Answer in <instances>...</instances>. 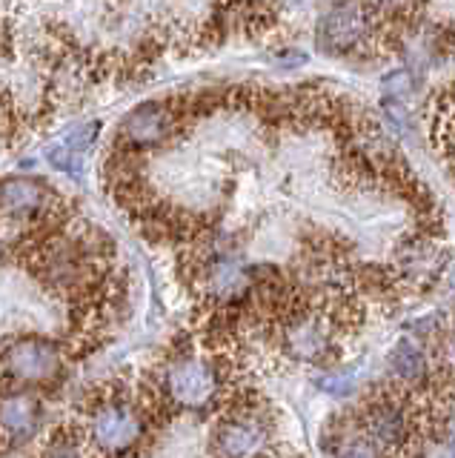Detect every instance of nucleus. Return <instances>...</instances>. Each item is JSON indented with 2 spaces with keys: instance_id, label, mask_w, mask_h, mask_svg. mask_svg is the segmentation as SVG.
Here are the masks:
<instances>
[{
  "instance_id": "obj_6",
  "label": "nucleus",
  "mask_w": 455,
  "mask_h": 458,
  "mask_svg": "<svg viewBox=\"0 0 455 458\" xmlns=\"http://www.w3.org/2000/svg\"><path fill=\"white\" fill-rule=\"evenodd\" d=\"M181 123V114L175 112L173 104L164 100H147V104L135 106L121 123L118 143L123 149H147L166 143V138L175 135Z\"/></svg>"
},
{
  "instance_id": "obj_5",
  "label": "nucleus",
  "mask_w": 455,
  "mask_h": 458,
  "mask_svg": "<svg viewBox=\"0 0 455 458\" xmlns=\"http://www.w3.org/2000/svg\"><path fill=\"white\" fill-rule=\"evenodd\" d=\"M72 364L63 341L40 333H15L0 338V395L15 386H49Z\"/></svg>"
},
{
  "instance_id": "obj_1",
  "label": "nucleus",
  "mask_w": 455,
  "mask_h": 458,
  "mask_svg": "<svg viewBox=\"0 0 455 458\" xmlns=\"http://www.w3.org/2000/svg\"><path fill=\"white\" fill-rule=\"evenodd\" d=\"M166 407L152 381H106L83 398L80 427L92 450L104 458H118L135 450L166 419Z\"/></svg>"
},
{
  "instance_id": "obj_7",
  "label": "nucleus",
  "mask_w": 455,
  "mask_h": 458,
  "mask_svg": "<svg viewBox=\"0 0 455 458\" xmlns=\"http://www.w3.org/2000/svg\"><path fill=\"white\" fill-rule=\"evenodd\" d=\"M44 419V395L18 390L0 395V453L29 438Z\"/></svg>"
},
{
  "instance_id": "obj_14",
  "label": "nucleus",
  "mask_w": 455,
  "mask_h": 458,
  "mask_svg": "<svg viewBox=\"0 0 455 458\" xmlns=\"http://www.w3.org/2000/svg\"><path fill=\"white\" fill-rule=\"evenodd\" d=\"M335 458H390V455L383 453L373 438L364 436L358 427H350L347 433L338 436Z\"/></svg>"
},
{
  "instance_id": "obj_4",
  "label": "nucleus",
  "mask_w": 455,
  "mask_h": 458,
  "mask_svg": "<svg viewBox=\"0 0 455 458\" xmlns=\"http://www.w3.org/2000/svg\"><path fill=\"white\" fill-rule=\"evenodd\" d=\"M212 458H275V427L255 398L230 395L209 436Z\"/></svg>"
},
{
  "instance_id": "obj_18",
  "label": "nucleus",
  "mask_w": 455,
  "mask_h": 458,
  "mask_svg": "<svg viewBox=\"0 0 455 458\" xmlns=\"http://www.w3.org/2000/svg\"><path fill=\"white\" fill-rule=\"evenodd\" d=\"M452 455H455V450H452Z\"/></svg>"
},
{
  "instance_id": "obj_3",
  "label": "nucleus",
  "mask_w": 455,
  "mask_h": 458,
  "mask_svg": "<svg viewBox=\"0 0 455 458\" xmlns=\"http://www.w3.org/2000/svg\"><path fill=\"white\" fill-rule=\"evenodd\" d=\"M426 421L430 419L421 393L401 384H387L361 401L352 427L373 438L390 458H409L418 450Z\"/></svg>"
},
{
  "instance_id": "obj_12",
  "label": "nucleus",
  "mask_w": 455,
  "mask_h": 458,
  "mask_svg": "<svg viewBox=\"0 0 455 458\" xmlns=\"http://www.w3.org/2000/svg\"><path fill=\"white\" fill-rule=\"evenodd\" d=\"M433 140L455 169V95L450 89L441 92L433 104Z\"/></svg>"
},
{
  "instance_id": "obj_8",
  "label": "nucleus",
  "mask_w": 455,
  "mask_h": 458,
  "mask_svg": "<svg viewBox=\"0 0 455 458\" xmlns=\"http://www.w3.org/2000/svg\"><path fill=\"white\" fill-rule=\"evenodd\" d=\"M58 198L44 183L26 181V178H9L0 181V212L15 215V218H46L58 212Z\"/></svg>"
},
{
  "instance_id": "obj_16",
  "label": "nucleus",
  "mask_w": 455,
  "mask_h": 458,
  "mask_svg": "<svg viewBox=\"0 0 455 458\" xmlns=\"http://www.w3.org/2000/svg\"><path fill=\"white\" fill-rule=\"evenodd\" d=\"M375 6H381V9H387V12H404L412 0H373Z\"/></svg>"
},
{
  "instance_id": "obj_15",
  "label": "nucleus",
  "mask_w": 455,
  "mask_h": 458,
  "mask_svg": "<svg viewBox=\"0 0 455 458\" xmlns=\"http://www.w3.org/2000/svg\"><path fill=\"white\" fill-rule=\"evenodd\" d=\"M318 386L326 395H350L355 386H358V381H355V376H350V372H326L318 381Z\"/></svg>"
},
{
  "instance_id": "obj_9",
  "label": "nucleus",
  "mask_w": 455,
  "mask_h": 458,
  "mask_svg": "<svg viewBox=\"0 0 455 458\" xmlns=\"http://www.w3.org/2000/svg\"><path fill=\"white\" fill-rule=\"evenodd\" d=\"M373 38V21L361 6H341L321 23V40L335 52H352Z\"/></svg>"
},
{
  "instance_id": "obj_10",
  "label": "nucleus",
  "mask_w": 455,
  "mask_h": 458,
  "mask_svg": "<svg viewBox=\"0 0 455 458\" xmlns=\"http://www.w3.org/2000/svg\"><path fill=\"white\" fill-rule=\"evenodd\" d=\"M97 135H101V123H97V121H89V123L72 129V132H69L61 143H55V147L49 149L52 166L69 172V175H80V172H83V155L92 149V143H95Z\"/></svg>"
},
{
  "instance_id": "obj_11",
  "label": "nucleus",
  "mask_w": 455,
  "mask_h": 458,
  "mask_svg": "<svg viewBox=\"0 0 455 458\" xmlns=\"http://www.w3.org/2000/svg\"><path fill=\"white\" fill-rule=\"evenodd\" d=\"M387 369L392 376V384H401L407 390H416L418 384L430 378V361H426V352L412 341H398L390 358H387Z\"/></svg>"
},
{
  "instance_id": "obj_13",
  "label": "nucleus",
  "mask_w": 455,
  "mask_h": 458,
  "mask_svg": "<svg viewBox=\"0 0 455 458\" xmlns=\"http://www.w3.org/2000/svg\"><path fill=\"white\" fill-rule=\"evenodd\" d=\"M438 264V252L430 247L426 241L416 243V247H407L401 258V278L409 281H426L433 276V269Z\"/></svg>"
},
{
  "instance_id": "obj_17",
  "label": "nucleus",
  "mask_w": 455,
  "mask_h": 458,
  "mask_svg": "<svg viewBox=\"0 0 455 458\" xmlns=\"http://www.w3.org/2000/svg\"><path fill=\"white\" fill-rule=\"evenodd\" d=\"M447 361H450V372L455 376V329H452L450 338H447Z\"/></svg>"
},
{
  "instance_id": "obj_2",
  "label": "nucleus",
  "mask_w": 455,
  "mask_h": 458,
  "mask_svg": "<svg viewBox=\"0 0 455 458\" xmlns=\"http://www.w3.org/2000/svg\"><path fill=\"white\" fill-rule=\"evenodd\" d=\"M166 412H198L232 395V358L226 350H173L152 372Z\"/></svg>"
}]
</instances>
